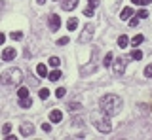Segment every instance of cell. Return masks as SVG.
I'll return each mask as SVG.
<instances>
[{"label": "cell", "mask_w": 152, "mask_h": 140, "mask_svg": "<svg viewBox=\"0 0 152 140\" xmlns=\"http://www.w3.org/2000/svg\"><path fill=\"white\" fill-rule=\"evenodd\" d=\"M19 133H21L23 136H31V134L34 133V125H32V123H21V127H19Z\"/></svg>", "instance_id": "8"}, {"label": "cell", "mask_w": 152, "mask_h": 140, "mask_svg": "<svg viewBox=\"0 0 152 140\" xmlns=\"http://www.w3.org/2000/svg\"><path fill=\"white\" fill-rule=\"evenodd\" d=\"M2 133L4 134H10V133H12V123H6V125H4V127H2Z\"/></svg>", "instance_id": "28"}, {"label": "cell", "mask_w": 152, "mask_h": 140, "mask_svg": "<svg viewBox=\"0 0 152 140\" xmlns=\"http://www.w3.org/2000/svg\"><path fill=\"white\" fill-rule=\"evenodd\" d=\"M59 4H61V10H65V12H72L76 6H78V0H59Z\"/></svg>", "instance_id": "7"}, {"label": "cell", "mask_w": 152, "mask_h": 140, "mask_svg": "<svg viewBox=\"0 0 152 140\" xmlns=\"http://www.w3.org/2000/svg\"><path fill=\"white\" fill-rule=\"evenodd\" d=\"M15 59V48H6L2 51V61H13Z\"/></svg>", "instance_id": "9"}, {"label": "cell", "mask_w": 152, "mask_h": 140, "mask_svg": "<svg viewBox=\"0 0 152 140\" xmlns=\"http://www.w3.org/2000/svg\"><path fill=\"white\" fill-rule=\"evenodd\" d=\"M127 44H129V38H127L126 34L118 36V45H120V48H127Z\"/></svg>", "instance_id": "16"}, {"label": "cell", "mask_w": 152, "mask_h": 140, "mask_svg": "<svg viewBox=\"0 0 152 140\" xmlns=\"http://www.w3.org/2000/svg\"><path fill=\"white\" fill-rule=\"evenodd\" d=\"M91 38H93V25H91V23H88V25L84 27V32L80 34L78 40L82 42V44H86V42H89Z\"/></svg>", "instance_id": "4"}, {"label": "cell", "mask_w": 152, "mask_h": 140, "mask_svg": "<svg viewBox=\"0 0 152 140\" xmlns=\"http://www.w3.org/2000/svg\"><path fill=\"white\" fill-rule=\"evenodd\" d=\"M139 25V17H133V19H129V27H137Z\"/></svg>", "instance_id": "32"}, {"label": "cell", "mask_w": 152, "mask_h": 140, "mask_svg": "<svg viewBox=\"0 0 152 140\" xmlns=\"http://www.w3.org/2000/svg\"><path fill=\"white\" fill-rule=\"evenodd\" d=\"M145 78H152V64H148L145 68Z\"/></svg>", "instance_id": "29"}, {"label": "cell", "mask_w": 152, "mask_h": 140, "mask_svg": "<svg viewBox=\"0 0 152 140\" xmlns=\"http://www.w3.org/2000/svg\"><path fill=\"white\" fill-rule=\"evenodd\" d=\"M61 119H63L61 110H51L50 112V121H51V123H61Z\"/></svg>", "instance_id": "10"}, {"label": "cell", "mask_w": 152, "mask_h": 140, "mask_svg": "<svg viewBox=\"0 0 152 140\" xmlns=\"http://www.w3.org/2000/svg\"><path fill=\"white\" fill-rule=\"evenodd\" d=\"M36 74H38L40 78H46V76H48V68H46L44 63H40V64L36 66Z\"/></svg>", "instance_id": "12"}, {"label": "cell", "mask_w": 152, "mask_h": 140, "mask_svg": "<svg viewBox=\"0 0 152 140\" xmlns=\"http://www.w3.org/2000/svg\"><path fill=\"white\" fill-rule=\"evenodd\" d=\"M36 2H38V4H46V0H36Z\"/></svg>", "instance_id": "37"}, {"label": "cell", "mask_w": 152, "mask_h": 140, "mask_svg": "<svg viewBox=\"0 0 152 140\" xmlns=\"http://www.w3.org/2000/svg\"><path fill=\"white\" fill-rule=\"evenodd\" d=\"M48 21H50V29L53 30V32L61 29V17H59V15H55V13H51V15L48 17Z\"/></svg>", "instance_id": "6"}, {"label": "cell", "mask_w": 152, "mask_h": 140, "mask_svg": "<svg viewBox=\"0 0 152 140\" xmlns=\"http://www.w3.org/2000/svg\"><path fill=\"white\" fill-rule=\"evenodd\" d=\"M42 131H44V133H50V131H51V125L50 123H42Z\"/></svg>", "instance_id": "33"}, {"label": "cell", "mask_w": 152, "mask_h": 140, "mask_svg": "<svg viewBox=\"0 0 152 140\" xmlns=\"http://www.w3.org/2000/svg\"><path fill=\"white\" fill-rule=\"evenodd\" d=\"M145 2H146V4H150V2H152V0H145Z\"/></svg>", "instance_id": "38"}, {"label": "cell", "mask_w": 152, "mask_h": 140, "mask_svg": "<svg viewBox=\"0 0 152 140\" xmlns=\"http://www.w3.org/2000/svg\"><path fill=\"white\" fill-rule=\"evenodd\" d=\"M10 38H12V40H23V32L15 30V32H12V34H10Z\"/></svg>", "instance_id": "22"}, {"label": "cell", "mask_w": 152, "mask_h": 140, "mask_svg": "<svg viewBox=\"0 0 152 140\" xmlns=\"http://www.w3.org/2000/svg\"><path fill=\"white\" fill-rule=\"evenodd\" d=\"M17 97H19V99H23V97H28V89H27V87H19Z\"/></svg>", "instance_id": "20"}, {"label": "cell", "mask_w": 152, "mask_h": 140, "mask_svg": "<svg viewBox=\"0 0 152 140\" xmlns=\"http://www.w3.org/2000/svg\"><path fill=\"white\" fill-rule=\"evenodd\" d=\"M137 17H139V19H145V17H148V12H146V10H141L139 13H137Z\"/></svg>", "instance_id": "31"}, {"label": "cell", "mask_w": 152, "mask_h": 140, "mask_svg": "<svg viewBox=\"0 0 152 140\" xmlns=\"http://www.w3.org/2000/svg\"><path fill=\"white\" fill-rule=\"evenodd\" d=\"M88 72H95V64H89V66H84V68H82V74H84V76H86Z\"/></svg>", "instance_id": "26"}, {"label": "cell", "mask_w": 152, "mask_h": 140, "mask_svg": "<svg viewBox=\"0 0 152 140\" xmlns=\"http://www.w3.org/2000/svg\"><path fill=\"white\" fill-rule=\"evenodd\" d=\"M55 95H57V99H63V97L66 95V89H65V87H59V89L55 91Z\"/></svg>", "instance_id": "24"}, {"label": "cell", "mask_w": 152, "mask_h": 140, "mask_svg": "<svg viewBox=\"0 0 152 140\" xmlns=\"http://www.w3.org/2000/svg\"><path fill=\"white\" fill-rule=\"evenodd\" d=\"M38 95H40L42 100H46L48 97H50V91H48V89H40V91H38Z\"/></svg>", "instance_id": "25"}, {"label": "cell", "mask_w": 152, "mask_h": 140, "mask_svg": "<svg viewBox=\"0 0 152 140\" xmlns=\"http://www.w3.org/2000/svg\"><path fill=\"white\" fill-rule=\"evenodd\" d=\"M66 44H69V36H63V38L57 40V45H66Z\"/></svg>", "instance_id": "27"}, {"label": "cell", "mask_w": 152, "mask_h": 140, "mask_svg": "<svg viewBox=\"0 0 152 140\" xmlns=\"http://www.w3.org/2000/svg\"><path fill=\"white\" fill-rule=\"evenodd\" d=\"M99 108L107 115H116L122 110V99L118 95H104L99 100Z\"/></svg>", "instance_id": "1"}, {"label": "cell", "mask_w": 152, "mask_h": 140, "mask_svg": "<svg viewBox=\"0 0 152 140\" xmlns=\"http://www.w3.org/2000/svg\"><path fill=\"white\" fill-rule=\"evenodd\" d=\"M48 78H50L51 82H57L59 78H63V74H61V70H53V72H50V74H48Z\"/></svg>", "instance_id": "15"}, {"label": "cell", "mask_w": 152, "mask_h": 140, "mask_svg": "<svg viewBox=\"0 0 152 140\" xmlns=\"http://www.w3.org/2000/svg\"><path fill=\"white\" fill-rule=\"evenodd\" d=\"M88 4H89V8H93V10H95V8L99 6V0H89Z\"/></svg>", "instance_id": "34"}, {"label": "cell", "mask_w": 152, "mask_h": 140, "mask_svg": "<svg viewBox=\"0 0 152 140\" xmlns=\"http://www.w3.org/2000/svg\"><path fill=\"white\" fill-rule=\"evenodd\" d=\"M131 15H133V10H131L129 6H127V8H124V10H122V13H120V17H122L124 21H127V19L131 17Z\"/></svg>", "instance_id": "13"}, {"label": "cell", "mask_w": 152, "mask_h": 140, "mask_svg": "<svg viewBox=\"0 0 152 140\" xmlns=\"http://www.w3.org/2000/svg\"><path fill=\"white\" fill-rule=\"evenodd\" d=\"M112 68H114V74H116V76H122L124 70H126V61H124L122 57L116 59V61L112 63Z\"/></svg>", "instance_id": "5"}, {"label": "cell", "mask_w": 152, "mask_h": 140, "mask_svg": "<svg viewBox=\"0 0 152 140\" xmlns=\"http://www.w3.org/2000/svg\"><path fill=\"white\" fill-rule=\"evenodd\" d=\"M112 59H114V55L108 51V53L104 55V59H103V64H104V66H110V64H112Z\"/></svg>", "instance_id": "18"}, {"label": "cell", "mask_w": 152, "mask_h": 140, "mask_svg": "<svg viewBox=\"0 0 152 140\" xmlns=\"http://www.w3.org/2000/svg\"><path fill=\"white\" fill-rule=\"evenodd\" d=\"M142 40H145V36H142V34H135L131 38V45H133V48H137V45L142 44Z\"/></svg>", "instance_id": "14"}, {"label": "cell", "mask_w": 152, "mask_h": 140, "mask_svg": "<svg viewBox=\"0 0 152 140\" xmlns=\"http://www.w3.org/2000/svg\"><path fill=\"white\" fill-rule=\"evenodd\" d=\"M91 121H93L95 129H97L99 133H103V134H108V133L112 131V125H110L108 115L103 114L101 110H99V112H93V114H91Z\"/></svg>", "instance_id": "2"}, {"label": "cell", "mask_w": 152, "mask_h": 140, "mask_svg": "<svg viewBox=\"0 0 152 140\" xmlns=\"http://www.w3.org/2000/svg\"><path fill=\"white\" fill-rule=\"evenodd\" d=\"M131 2H133V4H135V6H145V4H146V2H145V0H131Z\"/></svg>", "instance_id": "35"}, {"label": "cell", "mask_w": 152, "mask_h": 140, "mask_svg": "<svg viewBox=\"0 0 152 140\" xmlns=\"http://www.w3.org/2000/svg\"><path fill=\"white\" fill-rule=\"evenodd\" d=\"M76 27H78V19H76V17H70L69 23H66V29H69V30H76Z\"/></svg>", "instance_id": "17"}, {"label": "cell", "mask_w": 152, "mask_h": 140, "mask_svg": "<svg viewBox=\"0 0 152 140\" xmlns=\"http://www.w3.org/2000/svg\"><path fill=\"white\" fill-rule=\"evenodd\" d=\"M32 106V99L31 97H23L21 100H19V108H31Z\"/></svg>", "instance_id": "11"}, {"label": "cell", "mask_w": 152, "mask_h": 140, "mask_svg": "<svg viewBox=\"0 0 152 140\" xmlns=\"http://www.w3.org/2000/svg\"><path fill=\"white\" fill-rule=\"evenodd\" d=\"M4 42H6V34H4V32H0V45H2Z\"/></svg>", "instance_id": "36"}, {"label": "cell", "mask_w": 152, "mask_h": 140, "mask_svg": "<svg viewBox=\"0 0 152 140\" xmlns=\"http://www.w3.org/2000/svg\"><path fill=\"white\" fill-rule=\"evenodd\" d=\"M93 13H95L93 8H86V10H84V15H86V17H93Z\"/></svg>", "instance_id": "30"}, {"label": "cell", "mask_w": 152, "mask_h": 140, "mask_svg": "<svg viewBox=\"0 0 152 140\" xmlns=\"http://www.w3.org/2000/svg\"><path fill=\"white\" fill-rule=\"evenodd\" d=\"M131 59H133V61H141V59H142V51H141V49H133V51H131Z\"/></svg>", "instance_id": "19"}, {"label": "cell", "mask_w": 152, "mask_h": 140, "mask_svg": "<svg viewBox=\"0 0 152 140\" xmlns=\"http://www.w3.org/2000/svg\"><path fill=\"white\" fill-rule=\"evenodd\" d=\"M23 82V72L19 68H8L0 74V83L2 85H15Z\"/></svg>", "instance_id": "3"}, {"label": "cell", "mask_w": 152, "mask_h": 140, "mask_svg": "<svg viewBox=\"0 0 152 140\" xmlns=\"http://www.w3.org/2000/svg\"><path fill=\"white\" fill-rule=\"evenodd\" d=\"M48 63H50V66H53V68H57V66H59V64H61V61L57 59V57H51L50 61H48Z\"/></svg>", "instance_id": "23"}, {"label": "cell", "mask_w": 152, "mask_h": 140, "mask_svg": "<svg viewBox=\"0 0 152 140\" xmlns=\"http://www.w3.org/2000/svg\"><path fill=\"white\" fill-rule=\"evenodd\" d=\"M80 108H82V104H80V102H69V110H70V112L80 110Z\"/></svg>", "instance_id": "21"}]
</instances>
